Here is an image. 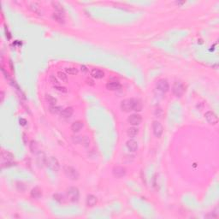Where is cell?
<instances>
[{
	"instance_id": "cell-1",
	"label": "cell",
	"mask_w": 219,
	"mask_h": 219,
	"mask_svg": "<svg viewBox=\"0 0 219 219\" xmlns=\"http://www.w3.org/2000/svg\"><path fill=\"white\" fill-rule=\"evenodd\" d=\"M14 156L10 151H2L1 153V164L2 168L4 167H10L14 164L13 163Z\"/></svg>"
},
{
	"instance_id": "cell-2",
	"label": "cell",
	"mask_w": 219,
	"mask_h": 219,
	"mask_svg": "<svg viewBox=\"0 0 219 219\" xmlns=\"http://www.w3.org/2000/svg\"><path fill=\"white\" fill-rule=\"evenodd\" d=\"M64 173L67 177H69L70 180L75 181L79 178V173L76 169L71 166H65L64 167Z\"/></svg>"
},
{
	"instance_id": "cell-3",
	"label": "cell",
	"mask_w": 219,
	"mask_h": 219,
	"mask_svg": "<svg viewBox=\"0 0 219 219\" xmlns=\"http://www.w3.org/2000/svg\"><path fill=\"white\" fill-rule=\"evenodd\" d=\"M134 101H135V100H133V99L123 100L121 103V108H122V109L123 111H125V112H129L131 110H134Z\"/></svg>"
},
{
	"instance_id": "cell-4",
	"label": "cell",
	"mask_w": 219,
	"mask_h": 219,
	"mask_svg": "<svg viewBox=\"0 0 219 219\" xmlns=\"http://www.w3.org/2000/svg\"><path fill=\"white\" fill-rule=\"evenodd\" d=\"M172 92L176 96V97H181L183 95L184 92H185V87L183 86V84L180 81H176L174 83L173 87H172Z\"/></svg>"
},
{
	"instance_id": "cell-5",
	"label": "cell",
	"mask_w": 219,
	"mask_h": 219,
	"mask_svg": "<svg viewBox=\"0 0 219 219\" xmlns=\"http://www.w3.org/2000/svg\"><path fill=\"white\" fill-rule=\"evenodd\" d=\"M68 197L72 202H77L79 200V197H80V193H79V189L77 188L72 187L68 189Z\"/></svg>"
},
{
	"instance_id": "cell-6",
	"label": "cell",
	"mask_w": 219,
	"mask_h": 219,
	"mask_svg": "<svg viewBox=\"0 0 219 219\" xmlns=\"http://www.w3.org/2000/svg\"><path fill=\"white\" fill-rule=\"evenodd\" d=\"M46 164H47V166H48L51 170H53V171H55V172H58V171L59 170V163H58V159H57L56 158H54V157H50V158H48V159H46Z\"/></svg>"
},
{
	"instance_id": "cell-7",
	"label": "cell",
	"mask_w": 219,
	"mask_h": 219,
	"mask_svg": "<svg viewBox=\"0 0 219 219\" xmlns=\"http://www.w3.org/2000/svg\"><path fill=\"white\" fill-rule=\"evenodd\" d=\"M152 129H153V134L156 137L160 138L161 135L163 134L164 132V128L162 126V124L158 121H154L152 122Z\"/></svg>"
},
{
	"instance_id": "cell-8",
	"label": "cell",
	"mask_w": 219,
	"mask_h": 219,
	"mask_svg": "<svg viewBox=\"0 0 219 219\" xmlns=\"http://www.w3.org/2000/svg\"><path fill=\"white\" fill-rule=\"evenodd\" d=\"M205 117L206 121L209 122L210 124H212V125L217 124L218 122V118L217 114L215 112H213V111H210V110L207 111L205 114Z\"/></svg>"
},
{
	"instance_id": "cell-9",
	"label": "cell",
	"mask_w": 219,
	"mask_h": 219,
	"mask_svg": "<svg viewBox=\"0 0 219 219\" xmlns=\"http://www.w3.org/2000/svg\"><path fill=\"white\" fill-rule=\"evenodd\" d=\"M156 87H157V89L160 91V92H166L169 89V82L167 81V80L161 79L157 82Z\"/></svg>"
},
{
	"instance_id": "cell-10",
	"label": "cell",
	"mask_w": 219,
	"mask_h": 219,
	"mask_svg": "<svg viewBox=\"0 0 219 219\" xmlns=\"http://www.w3.org/2000/svg\"><path fill=\"white\" fill-rule=\"evenodd\" d=\"M113 176L117 178H122L126 175V169L122 166H116L112 169Z\"/></svg>"
},
{
	"instance_id": "cell-11",
	"label": "cell",
	"mask_w": 219,
	"mask_h": 219,
	"mask_svg": "<svg viewBox=\"0 0 219 219\" xmlns=\"http://www.w3.org/2000/svg\"><path fill=\"white\" fill-rule=\"evenodd\" d=\"M142 121V117L138 114H133L128 118V122L133 126H137Z\"/></svg>"
},
{
	"instance_id": "cell-12",
	"label": "cell",
	"mask_w": 219,
	"mask_h": 219,
	"mask_svg": "<svg viewBox=\"0 0 219 219\" xmlns=\"http://www.w3.org/2000/svg\"><path fill=\"white\" fill-rule=\"evenodd\" d=\"M126 146H127V148L130 151H137V149H138V143L134 139H129V140H128Z\"/></svg>"
},
{
	"instance_id": "cell-13",
	"label": "cell",
	"mask_w": 219,
	"mask_h": 219,
	"mask_svg": "<svg viewBox=\"0 0 219 219\" xmlns=\"http://www.w3.org/2000/svg\"><path fill=\"white\" fill-rule=\"evenodd\" d=\"M106 87H107V89L111 90V91H116V90H119L121 88V84L117 80L109 81L106 85Z\"/></svg>"
},
{
	"instance_id": "cell-14",
	"label": "cell",
	"mask_w": 219,
	"mask_h": 219,
	"mask_svg": "<svg viewBox=\"0 0 219 219\" xmlns=\"http://www.w3.org/2000/svg\"><path fill=\"white\" fill-rule=\"evenodd\" d=\"M98 202V199H97V197L92 195V194H89L87 195V200H86V203H87V205L89 206V207H92L94 205H96Z\"/></svg>"
},
{
	"instance_id": "cell-15",
	"label": "cell",
	"mask_w": 219,
	"mask_h": 219,
	"mask_svg": "<svg viewBox=\"0 0 219 219\" xmlns=\"http://www.w3.org/2000/svg\"><path fill=\"white\" fill-rule=\"evenodd\" d=\"M83 127H84V123L81 121H76V122H75L72 123V125H71V130L73 132H75V133H77Z\"/></svg>"
},
{
	"instance_id": "cell-16",
	"label": "cell",
	"mask_w": 219,
	"mask_h": 219,
	"mask_svg": "<svg viewBox=\"0 0 219 219\" xmlns=\"http://www.w3.org/2000/svg\"><path fill=\"white\" fill-rule=\"evenodd\" d=\"M91 75L93 77V78H96V79H101L105 76V73L102 71V70H99V69H93L91 72Z\"/></svg>"
},
{
	"instance_id": "cell-17",
	"label": "cell",
	"mask_w": 219,
	"mask_h": 219,
	"mask_svg": "<svg viewBox=\"0 0 219 219\" xmlns=\"http://www.w3.org/2000/svg\"><path fill=\"white\" fill-rule=\"evenodd\" d=\"M73 113H74V109H73V108H72V107H67V108L63 109L62 112H61L60 114H61V116H62L63 117H64V118H69V117H70L73 115Z\"/></svg>"
},
{
	"instance_id": "cell-18",
	"label": "cell",
	"mask_w": 219,
	"mask_h": 219,
	"mask_svg": "<svg viewBox=\"0 0 219 219\" xmlns=\"http://www.w3.org/2000/svg\"><path fill=\"white\" fill-rule=\"evenodd\" d=\"M46 159L47 158H46L45 154L43 152H40L38 154V157H37V164L40 167H42L44 164H46Z\"/></svg>"
},
{
	"instance_id": "cell-19",
	"label": "cell",
	"mask_w": 219,
	"mask_h": 219,
	"mask_svg": "<svg viewBox=\"0 0 219 219\" xmlns=\"http://www.w3.org/2000/svg\"><path fill=\"white\" fill-rule=\"evenodd\" d=\"M41 195H42V193L39 188H34L31 191V197L33 199H39Z\"/></svg>"
},
{
	"instance_id": "cell-20",
	"label": "cell",
	"mask_w": 219,
	"mask_h": 219,
	"mask_svg": "<svg viewBox=\"0 0 219 219\" xmlns=\"http://www.w3.org/2000/svg\"><path fill=\"white\" fill-rule=\"evenodd\" d=\"M138 133H139V130H138L137 128H135V127H132V128H129L128 129V135L129 137H134V136H136L138 134Z\"/></svg>"
},
{
	"instance_id": "cell-21",
	"label": "cell",
	"mask_w": 219,
	"mask_h": 219,
	"mask_svg": "<svg viewBox=\"0 0 219 219\" xmlns=\"http://www.w3.org/2000/svg\"><path fill=\"white\" fill-rule=\"evenodd\" d=\"M29 148L32 153H34V152H36L38 151V144H37V142L35 140H32L30 142Z\"/></svg>"
},
{
	"instance_id": "cell-22",
	"label": "cell",
	"mask_w": 219,
	"mask_h": 219,
	"mask_svg": "<svg viewBox=\"0 0 219 219\" xmlns=\"http://www.w3.org/2000/svg\"><path fill=\"white\" fill-rule=\"evenodd\" d=\"M53 17L58 21L59 22H63V17H64V15L63 12H56L54 13L53 15Z\"/></svg>"
},
{
	"instance_id": "cell-23",
	"label": "cell",
	"mask_w": 219,
	"mask_h": 219,
	"mask_svg": "<svg viewBox=\"0 0 219 219\" xmlns=\"http://www.w3.org/2000/svg\"><path fill=\"white\" fill-rule=\"evenodd\" d=\"M58 76L60 80H62L63 82H67L68 81V76L66 75V74H64L63 72H58Z\"/></svg>"
},
{
	"instance_id": "cell-24",
	"label": "cell",
	"mask_w": 219,
	"mask_h": 219,
	"mask_svg": "<svg viewBox=\"0 0 219 219\" xmlns=\"http://www.w3.org/2000/svg\"><path fill=\"white\" fill-rule=\"evenodd\" d=\"M142 109V104L141 102L138 100H135L134 101V110H136V111H140Z\"/></svg>"
},
{
	"instance_id": "cell-25",
	"label": "cell",
	"mask_w": 219,
	"mask_h": 219,
	"mask_svg": "<svg viewBox=\"0 0 219 219\" xmlns=\"http://www.w3.org/2000/svg\"><path fill=\"white\" fill-rule=\"evenodd\" d=\"M46 100L48 101V103L50 104L51 106H53V105H56V102H57V100L56 99H54L52 96H50V95H46Z\"/></svg>"
},
{
	"instance_id": "cell-26",
	"label": "cell",
	"mask_w": 219,
	"mask_h": 219,
	"mask_svg": "<svg viewBox=\"0 0 219 219\" xmlns=\"http://www.w3.org/2000/svg\"><path fill=\"white\" fill-rule=\"evenodd\" d=\"M65 70L69 75H76L78 73V70L75 68H67L65 69Z\"/></svg>"
},
{
	"instance_id": "cell-27",
	"label": "cell",
	"mask_w": 219,
	"mask_h": 219,
	"mask_svg": "<svg viewBox=\"0 0 219 219\" xmlns=\"http://www.w3.org/2000/svg\"><path fill=\"white\" fill-rule=\"evenodd\" d=\"M50 111L51 113H55V114H57V113H58V112H62V109H60V107H56L55 105H53V106H50Z\"/></svg>"
},
{
	"instance_id": "cell-28",
	"label": "cell",
	"mask_w": 219,
	"mask_h": 219,
	"mask_svg": "<svg viewBox=\"0 0 219 219\" xmlns=\"http://www.w3.org/2000/svg\"><path fill=\"white\" fill-rule=\"evenodd\" d=\"M53 198H54L55 200H57V201L59 202V203H62V202H63V195L60 194V193H56V194H54V195H53Z\"/></svg>"
},
{
	"instance_id": "cell-29",
	"label": "cell",
	"mask_w": 219,
	"mask_h": 219,
	"mask_svg": "<svg viewBox=\"0 0 219 219\" xmlns=\"http://www.w3.org/2000/svg\"><path fill=\"white\" fill-rule=\"evenodd\" d=\"M55 89L62 92H67V89L63 87H60V86H55Z\"/></svg>"
},
{
	"instance_id": "cell-30",
	"label": "cell",
	"mask_w": 219,
	"mask_h": 219,
	"mask_svg": "<svg viewBox=\"0 0 219 219\" xmlns=\"http://www.w3.org/2000/svg\"><path fill=\"white\" fill-rule=\"evenodd\" d=\"M83 143H84V146H87L88 145H89V143H90V140L88 139H87V136H85L84 137V139H82V140H81Z\"/></svg>"
},
{
	"instance_id": "cell-31",
	"label": "cell",
	"mask_w": 219,
	"mask_h": 219,
	"mask_svg": "<svg viewBox=\"0 0 219 219\" xmlns=\"http://www.w3.org/2000/svg\"><path fill=\"white\" fill-rule=\"evenodd\" d=\"M50 81H51L53 84H56V86H58V80L55 78L54 75H50Z\"/></svg>"
},
{
	"instance_id": "cell-32",
	"label": "cell",
	"mask_w": 219,
	"mask_h": 219,
	"mask_svg": "<svg viewBox=\"0 0 219 219\" xmlns=\"http://www.w3.org/2000/svg\"><path fill=\"white\" fill-rule=\"evenodd\" d=\"M19 122H20V124L21 126H25L28 122H27V121L24 119V118H20L19 119Z\"/></svg>"
},
{
	"instance_id": "cell-33",
	"label": "cell",
	"mask_w": 219,
	"mask_h": 219,
	"mask_svg": "<svg viewBox=\"0 0 219 219\" xmlns=\"http://www.w3.org/2000/svg\"><path fill=\"white\" fill-rule=\"evenodd\" d=\"M80 70H81V71L83 72V73H87V71H88V70H87V68L85 66V65H82L81 67H80Z\"/></svg>"
},
{
	"instance_id": "cell-34",
	"label": "cell",
	"mask_w": 219,
	"mask_h": 219,
	"mask_svg": "<svg viewBox=\"0 0 219 219\" xmlns=\"http://www.w3.org/2000/svg\"><path fill=\"white\" fill-rule=\"evenodd\" d=\"M4 92H1V102L4 101Z\"/></svg>"
}]
</instances>
